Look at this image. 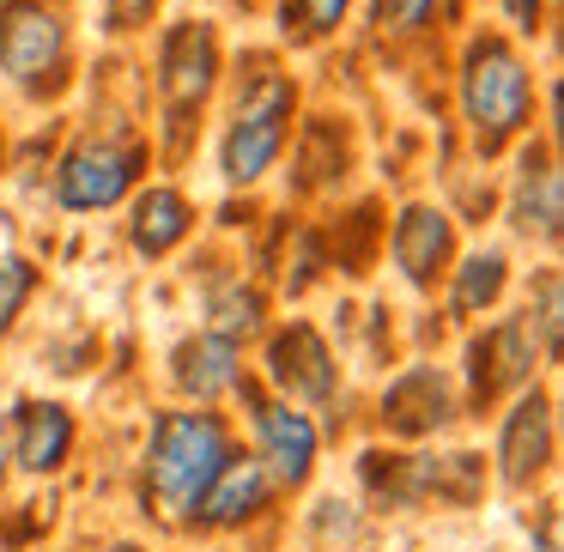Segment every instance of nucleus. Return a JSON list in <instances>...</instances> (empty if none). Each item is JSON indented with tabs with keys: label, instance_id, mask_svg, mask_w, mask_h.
<instances>
[{
	"label": "nucleus",
	"instance_id": "nucleus-1",
	"mask_svg": "<svg viewBox=\"0 0 564 552\" xmlns=\"http://www.w3.org/2000/svg\"><path fill=\"white\" fill-rule=\"evenodd\" d=\"M225 467V425L213 413H164L152 425L147 486L164 504V516H195L200 491Z\"/></svg>",
	"mask_w": 564,
	"mask_h": 552
},
{
	"label": "nucleus",
	"instance_id": "nucleus-2",
	"mask_svg": "<svg viewBox=\"0 0 564 552\" xmlns=\"http://www.w3.org/2000/svg\"><path fill=\"white\" fill-rule=\"evenodd\" d=\"M462 110L474 122V140L486 152H498L516 128L534 110V79H528V62L510 50L503 37H479L462 62Z\"/></svg>",
	"mask_w": 564,
	"mask_h": 552
},
{
	"label": "nucleus",
	"instance_id": "nucleus-3",
	"mask_svg": "<svg viewBox=\"0 0 564 552\" xmlns=\"http://www.w3.org/2000/svg\"><path fill=\"white\" fill-rule=\"evenodd\" d=\"M292 79L285 74H256L237 98V116L225 128V147H219V171L225 183H256V176L273 171L285 134H292Z\"/></svg>",
	"mask_w": 564,
	"mask_h": 552
},
{
	"label": "nucleus",
	"instance_id": "nucleus-4",
	"mask_svg": "<svg viewBox=\"0 0 564 552\" xmlns=\"http://www.w3.org/2000/svg\"><path fill=\"white\" fill-rule=\"evenodd\" d=\"M67 62V25L43 0H7L0 7V74L25 91H43L62 79Z\"/></svg>",
	"mask_w": 564,
	"mask_h": 552
},
{
	"label": "nucleus",
	"instance_id": "nucleus-5",
	"mask_svg": "<svg viewBox=\"0 0 564 552\" xmlns=\"http://www.w3.org/2000/svg\"><path fill=\"white\" fill-rule=\"evenodd\" d=\"M134 171H140V152L134 147H116V140H86L62 159L55 171V201L74 213H98V207H116V201L134 188Z\"/></svg>",
	"mask_w": 564,
	"mask_h": 552
},
{
	"label": "nucleus",
	"instance_id": "nucleus-6",
	"mask_svg": "<svg viewBox=\"0 0 564 552\" xmlns=\"http://www.w3.org/2000/svg\"><path fill=\"white\" fill-rule=\"evenodd\" d=\"M219 79V43H213V25L188 19L164 37V55H159V86H164V104L171 110H200Z\"/></svg>",
	"mask_w": 564,
	"mask_h": 552
},
{
	"label": "nucleus",
	"instance_id": "nucleus-7",
	"mask_svg": "<svg viewBox=\"0 0 564 552\" xmlns=\"http://www.w3.org/2000/svg\"><path fill=\"white\" fill-rule=\"evenodd\" d=\"M268 377L280 382L292 401H328L334 394V353L310 322H292L280 340L268 346Z\"/></svg>",
	"mask_w": 564,
	"mask_h": 552
},
{
	"label": "nucleus",
	"instance_id": "nucleus-8",
	"mask_svg": "<svg viewBox=\"0 0 564 552\" xmlns=\"http://www.w3.org/2000/svg\"><path fill=\"white\" fill-rule=\"evenodd\" d=\"M256 431H261V462L280 486H304L316 462V425L292 407H261L256 401Z\"/></svg>",
	"mask_w": 564,
	"mask_h": 552
},
{
	"label": "nucleus",
	"instance_id": "nucleus-9",
	"mask_svg": "<svg viewBox=\"0 0 564 552\" xmlns=\"http://www.w3.org/2000/svg\"><path fill=\"white\" fill-rule=\"evenodd\" d=\"M498 462L510 486H528L540 467L552 462V407L546 394H522L516 413L503 419V437H498Z\"/></svg>",
	"mask_w": 564,
	"mask_h": 552
},
{
	"label": "nucleus",
	"instance_id": "nucleus-10",
	"mask_svg": "<svg viewBox=\"0 0 564 552\" xmlns=\"http://www.w3.org/2000/svg\"><path fill=\"white\" fill-rule=\"evenodd\" d=\"M455 249V231L449 219H443L437 207H406L401 225H394V268L406 273L413 285H431L443 273V261H449Z\"/></svg>",
	"mask_w": 564,
	"mask_h": 552
},
{
	"label": "nucleus",
	"instance_id": "nucleus-11",
	"mask_svg": "<svg viewBox=\"0 0 564 552\" xmlns=\"http://www.w3.org/2000/svg\"><path fill=\"white\" fill-rule=\"evenodd\" d=\"M382 419H389L401 437H419V431L443 425V419H449V382L431 365L406 370V377H394L389 394H382Z\"/></svg>",
	"mask_w": 564,
	"mask_h": 552
},
{
	"label": "nucleus",
	"instance_id": "nucleus-12",
	"mask_svg": "<svg viewBox=\"0 0 564 552\" xmlns=\"http://www.w3.org/2000/svg\"><path fill=\"white\" fill-rule=\"evenodd\" d=\"M534 365V346H528V322H498L486 340L474 346V394L491 401V394L516 389Z\"/></svg>",
	"mask_w": 564,
	"mask_h": 552
},
{
	"label": "nucleus",
	"instance_id": "nucleus-13",
	"mask_svg": "<svg viewBox=\"0 0 564 552\" xmlns=\"http://www.w3.org/2000/svg\"><path fill=\"white\" fill-rule=\"evenodd\" d=\"M67 450H74V419H67V407H19V437H13V455L19 467H31V474H55V467L67 462Z\"/></svg>",
	"mask_w": 564,
	"mask_h": 552
},
{
	"label": "nucleus",
	"instance_id": "nucleus-14",
	"mask_svg": "<svg viewBox=\"0 0 564 552\" xmlns=\"http://www.w3.org/2000/svg\"><path fill=\"white\" fill-rule=\"evenodd\" d=\"M261 498H268V467L261 462H231V455H225V467L213 474V486L200 491L195 510L207 516V522L231 528V522H243V516H256Z\"/></svg>",
	"mask_w": 564,
	"mask_h": 552
},
{
	"label": "nucleus",
	"instance_id": "nucleus-15",
	"mask_svg": "<svg viewBox=\"0 0 564 552\" xmlns=\"http://www.w3.org/2000/svg\"><path fill=\"white\" fill-rule=\"evenodd\" d=\"M176 382L195 401H213V394L237 389V346L219 340V334H200V340L176 346Z\"/></svg>",
	"mask_w": 564,
	"mask_h": 552
},
{
	"label": "nucleus",
	"instance_id": "nucleus-16",
	"mask_svg": "<svg viewBox=\"0 0 564 552\" xmlns=\"http://www.w3.org/2000/svg\"><path fill=\"white\" fill-rule=\"evenodd\" d=\"M128 237H134L140 256H164V249H176L188 237V201L176 195V188H147V195L134 201V225H128Z\"/></svg>",
	"mask_w": 564,
	"mask_h": 552
},
{
	"label": "nucleus",
	"instance_id": "nucleus-17",
	"mask_svg": "<svg viewBox=\"0 0 564 552\" xmlns=\"http://www.w3.org/2000/svg\"><path fill=\"white\" fill-rule=\"evenodd\" d=\"M516 225L528 237H558V171L552 164H534L528 159V176H522V195H516Z\"/></svg>",
	"mask_w": 564,
	"mask_h": 552
},
{
	"label": "nucleus",
	"instance_id": "nucleus-18",
	"mask_svg": "<svg viewBox=\"0 0 564 552\" xmlns=\"http://www.w3.org/2000/svg\"><path fill=\"white\" fill-rule=\"evenodd\" d=\"M498 292H503V256H498V249L467 256L462 273H455V310H462V316H479Z\"/></svg>",
	"mask_w": 564,
	"mask_h": 552
},
{
	"label": "nucleus",
	"instance_id": "nucleus-19",
	"mask_svg": "<svg viewBox=\"0 0 564 552\" xmlns=\"http://www.w3.org/2000/svg\"><path fill=\"white\" fill-rule=\"evenodd\" d=\"M213 334L219 340H249V334H261V297L243 292V285H225V292H213Z\"/></svg>",
	"mask_w": 564,
	"mask_h": 552
},
{
	"label": "nucleus",
	"instance_id": "nucleus-20",
	"mask_svg": "<svg viewBox=\"0 0 564 552\" xmlns=\"http://www.w3.org/2000/svg\"><path fill=\"white\" fill-rule=\"evenodd\" d=\"M31 285H37V273H31V261L19 256H0V334L19 322V310H25Z\"/></svg>",
	"mask_w": 564,
	"mask_h": 552
},
{
	"label": "nucleus",
	"instance_id": "nucleus-21",
	"mask_svg": "<svg viewBox=\"0 0 564 552\" xmlns=\"http://www.w3.org/2000/svg\"><path fill=\"white\" fill-rule=\"evenodd\" d=\"M346 7H352V0H285V25L297 19L304 37H328V31L346 19Z\"/></svg>",
	"mask_w": 564,
	"mask_h": 552
},
{
	"label": "nucleus",
	"instance_id": "nucleus-22",
	"mask_svg": "<svg viewBox=\"0 0 564 552\" xmlns=\"http://www.w3.org/2000/svg\"><path fill=\"white\" fill-rule=\"evenodd\" d=\"M431 13H437V0H370V19L382 31H419Z\"/></svg>",
	"mask_w": 564,
	"mask_h": 552
},
{
	"label": "nucleus",
	"instance_id": "nucleus-23",
	"mask_svg": "<svg viewBox=\"0 0 564 552\" xmlns=\"http://www.w3.org/2000/svg\"><path fill=\"white\" fill-rule=\"evenodd\" d=\"M540 346H546V358H558V273H546L540 280Z\"/></svg>",
	"mask_w": 564,
	"mask_h": 552
},
{
	"label": "nucleus",
	"instance_id": "nucleus-24",
	"mask_svg": "<svg viewBox=\"0 0 564 552\" xmlns=\"http://www.w3.org/2000/svg\"><path fill=\"white\" fill-rule=\"evenodd\" d=\"M147 13H152V0H110V31L147 25Z\"/></svg>",
	"mask_w": 564,
	"mask_h": 552
},
{
	"label": "nucleus",
	"instance_id": "nucleus-25",
	"mask_svg": "<svg viewBox=\"0 0 564 552\" xmlns=\"http://www.w3.org/2000/svg\"><path fill=\"white\" fill-rule=\"evenodd\" d=\"M503 13H510V25H516V31H534L540 0H503Z\"/></svg>",
	"mask_w": 564,
	"mask_h": 552
},
{
	"label": "nucleus",
	"instance_id": "nucleus-26",
	"mask_svg": "<svg viewBox=\"0 0 564 552\" xmlns=\"http://www.w3.org/2000/svg\"><path fill=\"white\" fill-rule=\"evenodd\" d=\"M110 552H140V546H110Z\"/></svg>",
	"mask_w": 564,
	"mask_h": 552
},
{
	"label": "nucleus",
	"instance_id": "nucleus-27",
	"mask_svg": "<svg viewBox=\"0 0 564 552\" xmlns=\"http://www.w3.org/2000/svg\"><path fill=\"white\" fill-rule=\"evenodd\" d=\"M0 462H7V455H0ZM0 479H7V467H0Z\"/></svg>",
	"mask_w": 564,
	"mask_h": 552
}]
</instances>
